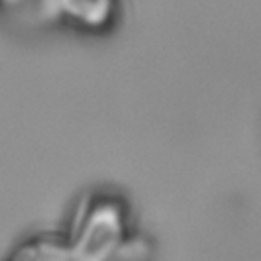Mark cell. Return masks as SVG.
I'll list each match as a JSON object with an SVG mask.
<instances>
[{"instance_id":"cell-1","label":"cell","mask_w":261,"mask_h":261,"mask_svg":"<svg viewBox=\"0 0 261 261\" xmlns=\"http://www.w3.org/2000/svg\"><path fill=\"white\" fill-rule=\"evenodd\" d=\"M118 222L110 210H100L88 222L75 255L82 261H104L106 255L116 247Z\"/></svg>"},{"instance_id":"cell-2","label":"cell","mask_w":261,"mask_h":261,"mask_svg":"<svg viewBox=\"0 0 261 261\" xmlns=\"http://www.w3.org/2000/svg\"><path fill=\"white\" fill-rule=\"evenodd\" d=\"M20 261H82L75 251H63L53 245H33L24 249Z\"/></svg>"},{"instance_id":"cell-3","label":"cell","mask_w":261,"mask_h":261,"mask_svg":"<svg viewBox=\"0 0 261 261\" xmlns=\"http://www.w3.org/2000/svg\"><path fill=\"white\" fill-rule=\"evenodd\" d=\"M59 4L65 6L69 12L82 16V18L96 20L104 14L108 0H59Z\"/></svg>"}]
</instances>
